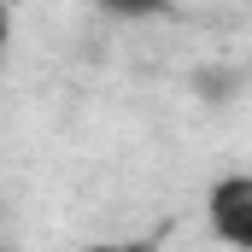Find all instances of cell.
Instances as JSON below:
<instances>
[{"mask_svg":"<svg viewBox=\"0 0 252 252\" xmlns=\"http://www.w3.org/2000/svg\"><path fill=\"white\" fill-rule=\"evenodd\" d=\"M205 223L223 247L235 252H252V176L247 170H229L217 176L211 193H205Z\"/></svg>","mask_w":252,"mask_h":252,"instance_id":"cell-1","label":"cell"},{"mask_svg":"<svg viewBox=\"0 0 252 252\" xmlns=\"http://www.w3.org/2000/svg\"><path fill=\"white\" fill-rule=\"evenodd\" d=\"M106 12H118V18H153V12H164L170 0H100Z\"/></svg>","mask_w":252,"mask_h":252,"instance_id":"cell-2","label":"cell"},{"mask_svg":"<svg viewBox=\"0 0 252 252\" xmlns=\"http://www.w3.org/2000/svg\"><path fill=\"white\" fill-rule=\"evenodd\" d=\"M6 35H12V18H6V0H0V53H6Z\"/></svg>","mask_w":252,"mask_h":252,"instance_id":"cell-3","label":"cell"}]
</instances>
